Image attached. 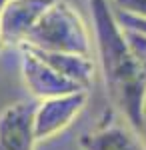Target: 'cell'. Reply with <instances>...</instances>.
Here are the masks:
<instances>
[{
  "instance_id": "obj_3",
  "label": "cell",
  "mask_w": 146,
  "mask_h": 150,
  "mask_svg": "<svg viewBox=\"0 0 146 150\" xmlns=\"http://www.w3.org/2000/svg\"><path fill=\"white\" fill-rule=\"evenodd\" d=\"M88 102V90H76L62 96L44 98L34 104V132L36 138L50 140L64 132Z\"/></svg>"
},
{
  "instance_id": "obj_8",
  "label": "cell",
  "mask_w": 146,
  "mask_h": 150,
  "mask_svg": "<svg viewBox=\"0 0 146 150\" xmlns=\"http://www.w3.org/2000/svg\"><path fill=\"white\" fill-rule=\"evenodd\" d=\"M34 52L40 54L52 68H56L64 78L78 84L80 88L88 90L92 86L94 76H96V64L92 56L76 54V52H44V50H34Z\"/></svg>"
},
{
  "instance_id": "obj_6",
  "label": "cell",
  "mask_w": 146,
  "mask_h": 150,
  "mask_svg": "<svg viewBox=\"0 0 146 150\" xmlns=\"http://www.w3.org/2000/svg\"><path fill=\"white\" fill-rule=\"evenodd\" d=\"M34 104L14 102L0 112V150H34Z\"/></svg>"
},
{
  "instance_id": "obj_2",
  "label": "cell",
  "mask_w": 146,
  "mask_h": 150,
  "mask_svg": "<svg viewBox=\"0 0 146 150\" xmlns=\"http://www.w3.org/2000/svg\"><path fill=\"white\" fill-rule=\"evenodd\" d=\"M22 48L44 52H76L92 56L94 38L78 12L64 0H54L40 16Z\"/></svg>"
},
{
  "instance_id": "obj_12",
  "label": "cell",
  "mask_w": 146,
  "mask_h": 150,
  "mask_svg": "<svg viewBox=\"0 0 146 150\" xmlns=\"http://www.w3.org/2000/svg\"><path fill=\"white\" fill-rule=\"evenodd\" d=\"M2 4H4V0H0V8H2ZM4 48V44H2V38H0V50Z\"/></svg>"
},
{
  "instance_id": "obj_11",
  "label": "cell",
  "mask_w": 146,
  "mask_h": 150,
  "mask_svg": "<svg viewBox=\"0 0 146 150\" xmlns=\"http://www.w3.org/2000/svg\"><path fill=\"white\" fill-rule=\"evenodd\" d=\"M116 16H118V20H120L122 26L132 28V30H140V32L146 34V20L136 18V16H130V14H122V12H116Z\"/></svg>"
},
{
  "instance_id": "obj_7",
  "label": "cell",
  "mask_w": 146,
  "mask_h": 150,
  "mask_svg": "<svg viewBox=\"0 0 146 150\" xmlns=\"http://www.w3.org/2000/svg\"><path fill=\"white\" fill-rule=\"evenodd\" d=\"M82 150H146L140 140V132H136L122 116L114 118L106 124L90 130L80 136Z\"/></svg>"
},
{
  "instance_id": "obj_4",
  "label": "cell",
  "mask_w": 146,
  "mask_h": 150,
  "mask_svg": "<svg viewBox=\"0 0 146 150\" xmlns=\"http://www.w3.org/2000/svg\"><path fill=\"white\" fill-rule=\"evenodd\" d=\"M20 52H22V58H20L22 80L34 98L44 100V98H52V96H62V94H70L76 90H84L78 84L64 78L56 68H52L34 50L20 48Z\"/></svg>"
},
{
  "instance_id": "obj_1",
  "label": "cell",
  "mask_w": 146,
  "mask_h": 150,
  "mask_svg": "<svg viewBox=\"0 0 146 150\" xmlns=\"http://www.w3.org/2000/svg\"><path fill=\"white\" fill-rule=\"evenodd\" d=\"M92 14V38L98 54V64L116 112L134 128L142 132L146 126V74L126 30L120 24L112 0H88Z\"/></svg>"
},
{
  "instance_id": "obj_5",
  "label": "cell",
  "mask_w": 146,
  "mask_h": 150,
  "mask_svg": "<svg viewBox=\"0 0 146 150\" xmlns=\"http://www.w3.org/2000/svg\"><path fill=\"white\" fill-rule=\"evenodd\" d=\"M54 0H4L0 8V38L4 46L22 48L40 16Z\"/></svg>"
},
{
  "instance_id": "obj_9",
  "label": "cell",
  "mask_w": 146,
  "mask_h": 150,
  "mask_svg": "<svg viewBox=\"0 0 146 150\" xmlns=\"http://www.w3.org/2000/svg\"><path fill=\"white\" fill-rule=\"evenodd\" d=\"M124 30H126V38H128V42H130V46H132L136 58H138V62L146 74V34L140 30L126 28V26H124Z\"/></svg>"
},
{
  "instance_id": "obj_10",
  "label": "cell",
  "mask_w": 146,
  "mask_h": 150,
  "mask_svg": "<svg viewBox=\"0 0 146 150\" xmlns=\"http://www.w3.org/2000/svg\"><path fill=\"white\" fill-rule=\"evenodd\" d=\"M114 10L146 20V0H112Z\"/></svg>"
}]
</instances>
